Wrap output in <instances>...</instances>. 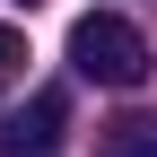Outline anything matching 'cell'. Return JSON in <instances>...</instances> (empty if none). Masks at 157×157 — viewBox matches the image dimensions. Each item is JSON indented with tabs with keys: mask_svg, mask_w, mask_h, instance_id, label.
Here are the masks:
<instances>
[{
	"mask_svg": "<svg viewBox=\"0 0 157 157\" xmlns=\"http://www.w3.org/2000/svg\"><path fill=\"white\" fill-rule=\"evenodd\" d=\"M70 131V96L61 87H35L17 113H0V157H52Z\"/></svg>",
	"mask_w": 157,
	"mask_h": 157,
	"instance_id": "7a4b0ae2",
	"label": "cell"
},
{
	"mask_svg": "<svg viewBox=\"0 0 157 157\" xmlns=\"http://www.w3.org/2000/svg\"><path fill=\"white\" fill-rule=\"evenodd\" d=\"M17 78H26V35H17V26H0V96H9Z\"/></svg>",
	"mask_w": 157,
	"mask_h": 157,
	"instance_id": "277c9868",
	"label": "cell"
},
{
	"mask_svg": "<svg viewBox=\"0 0 157 157\" xmlns=\"http://www.w3.org/2000/svg\"><path fill=\"white\" fill-rule=\"evenodd\" d=\"M70 70L96 78V87H140V78H148V35L131 26V17L96 9V17L70 26Z\"/></svg>",
	"mask_w": 157,
	"mask_h": 157,
	"instance_id": "6da1fadb",
	"label": "cell"
},
{
	"mask_svg": "<svg viewBox=\"0 0 157 157\" xmlns=\"http://www.w3.org/2000/svg\"><path fill=\"white\" fill-rule=\"evenodd\" d=\"M105 157H157V113H122L105 131Z\"/></svg>",
	"mask_w": 157,
	"mask_h": 157,
	"instance_id": "3957f363",
	"label": "cell"
},
{
	"mask_svg": "<svg viewBox=\"0 0 157 157\" xmlns=\"http://www.w3.org/2000/svg\"><path fill=\"white\" fill-rule=\"evenodd\" d=\"M17 9H35V0H17Z\"/></svg>",
	"mask_w": 157,
	"mask_h": 157,
	"instance_id": "5b68a950",
	"label": "cell"
}]
</instances>
